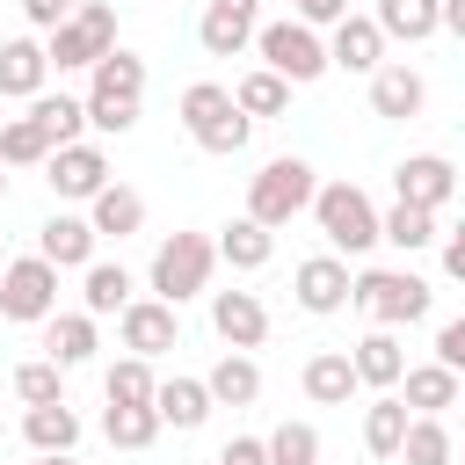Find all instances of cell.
<instances>
[{"label":"cell","mask_w":465,"mask_h":465,"mask_svg":"<svg viewBox=\"0 0 465 465\" xmlns=\"http://www.w3.org/2000/svg\"><path fill=\"white\" fill-rule=\"evenodd\" d=\"M36 254H44L51 269H87V262H94V225L73 218V211H51V218L36 225Z\"/></svg>","instance_id":"17"},{"label":"cell","mask_w":465,"mask_h":465,"mask_svg":"<svg viewBox=\"0 0 465 465\" xmlns=\"http://www.w3.org/2000/svg\"><path fill=\"white\" fill-rule=\"evenodd\" d=\"M102 51H116V7H109V0H80V7L51 29V44H44V58H51L58 73L94 65Z\"/></svg>","instance_id":"6"},{"label":"cell","mask_w":465,"mask_h":465,"mask_svg":"<svg viewBox=\"0 0 465 465\" xmlns=\"http://www.w3.org/2000/svg\"><path fill=\"white\" fill-rule=\"evenodd\" d=\"M400 407L407 414H443V407H458V371H443V363H407L400 371Z\"/></svg>","instance_id":"23"},{"label":"cell","mask_w":465,"mask_h":465,"mask_svg":"<svg viewBox=\"0 0 465 465\" xmlns=\"http://www.w3.org/2000/svg\"><path fill=\"white\" fill-rule=\"evenodd\" d=\"M349 371H356V385H378V392H392V385H400V371H407V349H400V334H392V327H371V334L349 349Z\"/></svg>","instance_id":"20"},{"label":"cell","mask_w":465,"mask_h":465,"mask_svg":"<svg viewBox=\"0 0 465 465\" xmlns=\"http://www.w3.org/2000/svg\"><path fill=\"white\" fill-rule=\"evenodd\" d=\"M87 73H94V80H87V94H80L87 124L124 138V131L138 124V102H145V58H138V51H102Z\"/></svg>","instance_id":"1"},{"label":"cell","mask_w":465,"mask_h":465,"mask_svg":"<svg viewBox=\"0 0 465 465\" xmlns=\"http://www.w3.org/2000/svg\"><path fill=\"white\" fill-rule=\"evenodd\" d=\"M349 305H363L378 327H414V320H429L436 291L414 269H363V276H349Z\"/></svg>","instance_id":"2"},{"label":"cell","mask_w":465,"mask_h":465,"mask_svg":"<svg viewBox=\"0 0 465 465\" xmlns=\"http://www.w3.org/2000/svg\"><path fill=\"white\" fill-rule=\"evenodd\" d=\"M44 80H51L44 44H36V36H7V44H0V94H7V102H36Z\"/></svg>","instance_id":"18"},{"label":"cell","mask_w":465,"mask_h":465,"mask_svg":"<svg viewBox=\"0 0 465 465\" xmlns=\"http://www.w3.org/2000/svg\"><path fill=\"white\" fill-rule=\"evenodd\" d=\"M443 276H458V283H465V232H450V240H443Z\"/></svg>","instance_id":"45"},{"label":"cell","mask_w":465,"mask_h":465,"mask_svg":"<svg viewBox=\"0 0 465 465\" xmlns=\"http://www.w3.org/2000/svg\"><path fill=\"white\" fill-rule=\"evenodd\" d=\"M400 458H407V465H450V458H458V443H450V429H443V414H407V436H400Z\"/></svg>","instance_id":"32"},{"label":"cell","mask_w":465,"mask_h":465,"mask_svg":"<svg viewBox=\"0 0 465 465\" xmlns=\"http://www.w3.org/2000/svg\"><path fill=\"white\" fill-rule=\"evenodd\" d=\"M80 0H22V15H29V29H58L65 15H73Z\"/></svg>","instance_id":"42"},{"label":"cell","mask_w":465,"mask_h":465,"mask_svg":"<svg viewBox=\"0 0 465 465\" xmlns=\"http://www.w3.org/2000/svg\"><path fill=\"white\" fill-rule=\"evenodd\" d=\"M211 327H218V341H232V349H262V341H269V305H262L254 291H211Z\"/></svg>","instance_id":"14"},{"label":"cell","mask_w":465,"mask_h":465,"mask_svg":"<svg viewBox=\"0 0 465 465\" xmlns=\"http://www.w3.org/2000/svg\"><path fill=\"white\" fill-rule=\"evenodd\" d=\"M182 124H189V138L203 145V153H218V160H232L240 145H247V116H240V102H232V87H218V80H196L189 94H182Z\"/></svg>","instance_id":"4"},{"label":"cell","mask_w":465,"mask_h":465,"mask_svg":"<svg viewBox=\"0 0 465 465\" xmlns=\"http://www.w3.org/2000/svg\"><path fill=\"white\" fill-rule=\"evenodd\" d=\"M291 7H298V22H305V29H320V22H341V15H349V0H291Z\"/></svg>","instance_id":"43"},{"label":"cell","mask_w":465,"mask_h":465,"mask_svg":"<svg viewBox=\"0 0 465 465\" xmlns=\"http://www.w3.org/2000/svg\"><path fill=\"white\" fill-rule=\"evenodd\" d=\"M22 436H29L36 450H73V443H80V414H73L65 400H44V407L22 414Z\"/></svg>","instance_id":"30"},{"label":"cell","mask_w":465,"mask_h":465,"mask_svg":"<svg viewBox=\"0 0 465 465\" xmlns=\"http://www.w3.org/2000/svg\"><path fill=\"white\" fill-rule=\"evenodd\" d=\"M349 392H356L349 349H320V356L305 363V400H312V407H349Z\"/></svg>","instance_id":"28"},{"label":"cell","mask_w":465,"mask_h":465,"mask_svg":"<svg viewBox=\"0 0 465 465\" xmlns=\"http://www.w3.org/2000/svg\"><path fill=\"white\" fill-rule=\"evenodd\" d=\"M371 22H378L385 44H392V36H400V44H429V36H436V0H378Z\"/></svg>","instance_id":"29"},{"label":"cell","mask_w":465,"mask_h":465,"mask_svg":"<svg viewBox=\"0 0 465 465\" xmlns=\"http://www.w3.org/2000/svg\"><path fill=\"white\" fill-rule=\"evenodd\" d=\"M254 51H262V65H269L276 80H291V87H305V80L327 73V44H320V29H305L298 15H291V22H262V29H254Z\"/></svg>","instance_id":"8"},{"label":"cell","mask_w":465,"mask_h":465,"mask_svg":"<svg viewBox=\"0 0 465 465\" xmlns=\"http://www.w3.org/2000/svg\"><path fill=\"white\" fill-rule=\"evenodd\" d=\"M436 363L443 371H465V320H443L436 327Z\"/></svg>","instance_id":"41"},{"label":"cell","mask_w":465,"mask_h":465,"mask_svg":"<svg viewBox=\"0 0 465 465\" xmlns=\"http://www.w3.org/2000/svg\"><path fill=\"white\" fill-rule=\"evenodd\" d=\"M305 211L320 218V232H327L334 254H371L378 247V211H371V196L356 182H320Z\"/></svg>","instance_id":"3"},{"label":"cell","mask_w":465,"mask_h":465,"mask_svg":"<svg viewBox=\"0 0 465 465\" xmlns=\"http://www.w3.org/2000/svg\"><path fill=\"white\" fill-rule=\"evenodd\" d=\"M51 312H58V269H51L44 254L7 262V269H0V320L36 327V320H51Z\"/></svg>","instance_id":"9"},{"label":"cell","mask_w":465,"mask_h":465,"mask_svg":"<svg viewBox=\"0 0 465 465\" xmlns=\"http://www.w3.org/2000/svg\"><path fill=\"white\" fill-rule=\"evenodd\" d=\"M116 327H124V349H131V356H167V349H182V305H167V298H131V305L116 312Z\"/></svg>","instance_id":"10"},{"label":"cell","mask_w":465,"mask_h":465,"mask_svg":"<svg viewBox=\"0 0 465 465\" xmlns=\"http://www.w3.org/2000/svg\"><path fill=\"white\" fill-rule=\"evenodd\" d=\"M153 356H116L109 363V378H102V392H109V407H145L153 400Z\"/></svg>","instance_id":"35"},{"label":"cell","mask_w":465,"mask_h":465,"mask_svg":"<svg viewBox=\"0 0 465 465\" xmlns=\"http://www.w3.org/2000/svg\"><path fill=\"white\" fill-rule=\"evenodd\" d=\"M153 414H160V429H167V421H174V429H203V414H211L203 378H160V385H153Z\"/></svg>","instance_id":"25"},{"label":"cell","mask_w":465,"mask_h":465,"mask_svg":"<svg viewBox=\"0 0 465 465\" xmlns=\"http://www.w3.org/2000/svg\"><path fill=\"white\" fill-rule=\"evenodd\" d=\"M211 269H218V247H211L203 232H167L160 254H153V298L189 305V298L211 283Z\"/></svg>","instance_id":"7"},{"label":"cell","mask_w":465,"mask_h":465,"mask_svg":"<svg viewBox=\"0 0 465 465\" xmlns=\"http://www.w3.org/2000/svg\"><path fill=\"white\" fill-rule=\"evenodd\" d=\"M44 160H51V131L36 116L0 124V167H44Z\"/></svg>","instance_id":"36"},{"label":"cell","mask_w":465,"mask_h":465,"mask_svg":"<svg viewBox=\"0 0 465 465\" xmlns=\"http://www.w3.org/2000/svg\"><path fill=\"white\" fill-rule=\"evenodd\" d=\"M203 392H211V407H254V400H262V363H254L247 349H225V356L211 363Z\"/></svg>","instance_id":"22"},{"label":"cell","mask_w":465,"mask_h":465,"mask_svg":"<svg viewBox=\"0 0 465 465\" xmlns=\"http://www.w3.org/2000/svg\"><path fill=\"white\" fill-rule=\"evenodd\" d=\"M29 116L51 131V145H73V138L87 131V109H80V94H36V102H29Z\"/></svg>","instance_id":"38"},{"label":"cell","mask_w":465,"mask_h":465,"mask_svg":"<svg viewBox=\"0 0 465 465\" xmlns=\"http://www.w3.org/2000/svg\"><path fill=\"white\" fill-rule=\"evenodd\" d=\"M378 240H392L400 254H414V247L436 240V211H421V203H392V211H378Z\"/></svg>","instance_id":"34"},{"label":"cell","mask_w":465,"mask_h":465,"mask_svg":"<svg viewBox=\"0 0 465 465\" xmlns=\"http://www.w3.org/2000/svg\"><path fill=\"white\" fill-rule=\"evenodd\" d=\"M232 102H240V116H247V124H262V116H283V109H291V80H276L269 65H254V73L232 87Z\"/></svg>","instance_id":"33"},{"label":"cell","mask_w":465,"mask_h":465,"mask_svg":"<svg viewBox=\"0 0 465 465\" xmlns=\"http://www.w3.org/2000/svg\"><path fill=\"white\" fill-rule=\"evenodd\" d=\"M392 189H400V203L443 211V203L458 196V167H450L443 153H414V160H400V167H392Z\"/></svg>","instance_id":"13"},{"label":"cell","mask_w":465,"mask_h":465,"mask_svg":"<svg viewBox=\"0 0 465 465\" xmlns=\"http://www.w3.org/2000/svg\"><path fill=\"white\" fill-rule=\"evenodd\" d=\"M262 458L269 465H320V429L312 421H276L262 436Z\"/></svg>","instance_id":"37"},{"label":"cell","mask_w":465,"mask_h":465,"mask_svg":"<svg viewBox=\"0 0 465 465\" xmlns=\"http://www.w3.org/2000/svg\"><path fill=\"white\" fill-rule=\"evenodd\" d=\"M124 305H131V269L124 262H87L80 269V312L102 320V312H124Z\"/></svg>","instance_id":"26"},{"label":"cell","mask_w":465,"mask_h":465,"mask_svg":"<svg viewBox=\"0 0 465 465\" xmlns=\"http://www.w3.org/2000/svg\"><path fill=\"white\" fill-rule=\"evenodd\" d=\"M102 436H109L116 450H145V443L160 436V414H153V400H145V407H109V414H102Z\"/></svg>","instance_id":"39"},{"label":"cell","mask_w":465,"mask_h":465,"mask_svg":"<svg viewBox=\"0 0 465 465\" xmlns=\"http://www.w3.org/2000/svg\"><path fill=\"white\" fill-rule=\"evenodd\" d=\"M291 291H298L305 312H341L349 305V262L341 254H312V262L291 269Z\"/></svg>","instance_id":"16"},{"label":"cell","mask_w":465,"mask_h":465,"mask_svg":"<svg viewBox=\"0 0 465 465\" xmlns=\"http://www.w3.org/2000/svg\"><path fill=\"white\" fill-rule=\"evenodd\" d=\"M15 392H22V407H44V400H65V371L44 356V363H22L15 371Z\"/></svg>","instance_id":"40"},{"label":"cell","mask_w":465,"mask_h":465,"mask_svg":"<svg viewBox=\"0 0 465 465\" xmlns=\"http://www.w3.org/2000/svg\"><path fill=\"white\" fill-rule=\"evenodd\" d=\"M400 436H407V407H400V392H378L363 407V450L371 458H400Z\"/></svg>","instance_id":"31"},{"label":"cell","mask_w":465,"mask_h":465,"mask_svg":"<svg viewBox=\"0 0 465 465\" xmlns=\"http://www.w3.org/2000/svg\"><path fill=\"white\" fill-rule=\"evenodd\" d=\"M218 465H269V458H262V436H232V443L218 450Z\"/></svg>","instance_id":"44"},{"label":"cell","mask_w":465,"mask_h":465,"mask_svg":"<svg viewBox=\"0 0 465 465\" xmlns=\"http://www.w3.org/2000/svg\"><path fill=\"white\" fill-rule=\"evenodd\" d=\"M254 29H262V0H211L203 22H196V44L211 58H240L254 44Z\"/></svg>","instance_id":"12"},{"label":"cell","mask_w":465,"mask_h":465,"mask_svg":"<svg viewBox=\"0 0 465 465\" xmlns=\"http://www.w3.org/2000/svg\"><path fill=\"white\" fill-rule=\"evenodd\" d=\"M450 465H458V458H450Z\"/></svg>","instance_id":"48"},{"label":"cell","mask_w":465,"mask_h":465,"mask_svg":"<svg viewBox=\"0 0 465 465\" xmlns=\"http://www.w3.org/2000/svg\"><path fill=\"white\" fill-rule=\"evenodd\" d=\"M0 196H7V174H0Z\"/></svg>","instance_id":"47"},{"label":"cell","mask_w":465,"mask_h":465,"mask_svg":"<svg viewBox=\"0 0 465 465\" xmlns=\"http://www.w3.org/2000/svg\"><path fill=\"white\" fill-rule=\"evenodd\" d=\"M44 167H51L44 182H51V189H58L65 203H87V196H94V189L109 182V153H102L94 138H73V145H51V160H44Z\"/></svg>","instance_id":"11"},{"label":"cell","mask_w":465,"mask_h":465,"mask_svg":"<svg viewBox=\"0 0 465 465\" xmlns=\"http://www.w3.org/2000/svg\"><path fill=\"white\" fill-rule=\"evenodd\" d=\"M87 225H94V240H131V232L145 225V196L124 189V182H102V189L87 196Z\"/></svg>","instance_id":"19"},{"label":"cell","mask_w":465,"mask_h":465,"mask_svg":"<svg viewBox=\"0 0 465 465\" xmlns=\"http://www.w3.org/2000/svg\"><path fill=\"white\" fill-rule=\"evenodd\" d=\"M44 349H51L58 371L87 363V356H94V312H51V320H44Z\"/></svg>","instance_id":"27"},{"label":"cell","mask_w":465,"mask_h":465,"mask_svg":"<svg viewBox=\"0 0 465 465\" xmlns=\"http://www.w3.org/2000/svg\"><path fill=\"white\" fill-rule=\"evenodd\" d=\"M421 102H429V80H421L407 58L371 73V109H378V116H400V124H407V116H421Z\"/></svg>","instance_id":"21"},{"label":"cell","mask_w":465,"mask_h":465,"mask_svg":"<svg viewBox=\"0 0 465 465\" xmlns=\"http://www.w3.org/2000/svg\"><path fill=\"white\" fill-rule=\"evenodd\" d=\"M334 36H327V65H341V73H378L385 65V36H378V22L371 15H341V22H327Z\"/></svg>","instance_id":"15"},{"label":"cell","mask_w":465,"mask_h":465,"mask_svg":"<svg viewBox=\"0 0 465 465\" xmlns=\"http://www.w3.org/2000/svg\"><path fill=\"white\" fill-rule=\"evenodd\" d=\"M312 189H320V174H312L298 153H291V160H269V167L247 182V218L276 232V225H291V218L312 203Z\"/></svg>","instance_id":"5"},{"label":"cell","mask_w":465,"mask_h":465,"mask_svg":"<svg viewBox=\"0 0 465 465\" xmlns=\"http://www.w3.org/2000/svg\"><path fill=\"white\" fill-rule=\"evenodd\" d=\"M211 247H218V262H232L240 276H254V269H269V254H276V232H269V225H254V218H232V225H225Z\"/></svg>","instance_id":"24"},{"label":"cell","mask_w":465,"mask_h":465,"mask_svg":"<svg viewBox=\"0 0 465 465\" xmlns=\"http://www.w3.org/2000/svg\"><path fill=\"white\" fill-rule=\"evenodd\" d=\"M36 465H80L73 450H36Z\"/></svg>","instance_id":"46"}]
</instances>
